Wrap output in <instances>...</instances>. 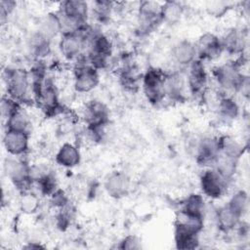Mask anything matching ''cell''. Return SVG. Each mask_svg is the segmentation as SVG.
Returning a JSON list of instances; mask_svg holds the SVG:
<instances>
[{"instance_id": "obj_1", "label": "cell", "mask_w": 250, "mask_h": 250, "mask_svg": "<svg viewBox=\"0 0 250 250\" xmlns=\"http://www.w3.org/2000/svg\"><path fill=\"white\" fill-rule=\"evenodd\" d=\"M4 79L7 85V95L19 103L25 101L29 86H31L28 73L21 68H8Z\"/></svg>"}, {"instance_id": "obj_2", "label": "cell", "mask_w": 250, "mask_h": 250, "mask_svg": "<svg viewBox=\"0 0 250 250\" xmlns=\"http://www.w3.org/2000/svg\"><path fill=\"white\" fill-rule=\"evenodd\" d=\"M214 75L221 87L227 90H239L245 77L236 63L228 62L214 69Z\"/></svg>"}, {"instance_id": "obj_3", "label": "cell", "mask_w": 250, "mask_h": 250, "mask_svg": "<svg viewBox=\"0 0 250 250\" xmlns=\"http://www.w3.org/2000/svg\"><path fill=\"white\" fill-rule=\"evenodd\" d=\"M4 170L7 177L14 183L15 186L23 189L29 183V166L21 159L9 157L4 162Z\"/></svg>"}, {"instance_id": "obj_4", "label": "cell", "mask_w": 250, "mask_h": 250, "mask_svg": "<svg viewBox=\"0 0 250 250\" xmlns=\"http://www.w3.org/2000/svg\"><path fill=\"white\" fill-rule=\"evenodd\" d=\"M99 84L97 68L90 63H80L75 69L74 89L78 93H89Z\"/></svg>"}, {"instance_id": "obj_5", "label": "cell", "mask_w": 250, "mask_h": 250, "mask_svg": "<svg viewBox=\"0 0 250 250\" xmlns=\"http://www.w3.org/2000/svg\"><path fill=\"white\" fill-rule=\"evenodd\" d=\"M165 74L156 68H150L144 76L145 94L150 103H158L164 98L163 82Z\"/></svg>"}, {"instance_id": "obj_6", "label": "cell", "mask_w": 250, "mask_h": 250, "mask_svg": "<svg viewBox=\"0 0 250 250\" xmlns=\"http://www.w3.org/2000/svg\"><path fill=\"white\" fill-rule=\"evenodd\" d=\"M227 181L215 170L208 169L200 178V186L203 193L211 198H219L225 191Z\"/></svg>"}, {"instance_id": "obj_7", "label": "cell", "mask_w": 250, "mask_h": 250, "mask_svg": "<svg viewBox=\"0 0 250 250\" xmlns=\"http://www.w3.org/2000/svg\"><path fill=\"white\" fill-rule=\"evenodd\" d=\"M3 144L7 152L11 155H22L28 148V133L17 130H6Z\"/></svg>"}, {"instance_id": "obj_8", "label": "cell", "mask_w": 250, "mask_h": 250, "mask_svg": "<svg viewBox=\"0 0 250 250\" xmlns=\"http://www.w3.org/2000/svg\"><path fill=\"white\" fill-rule=\"evenodd\" d=\"M195 47L196 53L199 55L200 59L203 60H214L218 58L224 50L221 40L212 33L203 34Z\"/></svg>"}, {"instance_id": "obj_9", "label": "cell", "mask_w": 250, "mask_h": 250, "mask_svg": "<svg viewBox=\"0 0 250 250\" xmlns=\"http://www.w3.org/2000/svg\"><path fill=\"white\" fill-rule=\"evenodd\" d=\"M188 84L192 95H200L207 85V73L201 61H193L189 64Z\"/></svg>"}, {"instance_id": "obj_10", "label": "cell", "mask_w": 250, "mask_h": 250, "mask_svg": "<svg viewBox=\"0 0 250 250\" xmlns=\"http://www.w3.org/2000/svg\"><path fill=\"white\" fill-rule=\"evenodd\" d=\"M220 154L218 140L214 138H204L197 146V162L201 165L208 166L215 164Z\"/></svg>"}, {"instance_id": "obj_11", "label": "cell", "mask_w": 250, "mask_h": 250, "mask_svg": "<svg viewBox=\"0 0 250 250\" xmlns=\"http://www.w3.org/2000/svg\"><path fill=\"white\" fill-rule=\"evenodd\" d=\"M104 187L110 196L120 198L128 193L130 188V179L123 172H114L108 176Z\"/></svg>"}, {"instance_id": "obj_12", "label": "cell", "mask_w": 250, "mask_h": 250, "mask_svg": "<svg viewBox=\"0 0 250 250\" xmlns=\"http://www.w3.org/2000/svg\"><path fill=\"white\" fill-rule=\"evenodd\" d=\"M84 117L89 126H104L107 122V107L100 101H91L84 108Z\"/></svg>"}, {"instance_id": "obj_13", "label": "cell", "mask_w": 250, "mask_h": 250, "mask_svg": "<svg viewBox=\"0 0 250 250\" xmlns=\"http://www.w3.org/2000/svg\"><path fill=\"white\" fill-rule=\"evenodd\" d=\"M161 5L156 2H143L140 5L139 16L144 27H151L162 20Z\"/></svg>"}, {"instance_id": "obj_14", "label": "cell", "mask_w": 250, "mask_h": 250, "mask_svg": "<svg viewBox=\"0 0 250 250\" xmlns=\"http://www.w3.org/2000/svg\"><path fill=\"white\" fill-rule=\"evenodd\" d=\"M196 47L189 41L183 40L178 42L172 49V59L175 62L186 65L195 61Z\"/></svg>"}, {"instance_id": "obj_15", "label": "cell", "mask_w": 250, "mask_h": 250, "mask_svg": "<svg viewBox=\"0 0 250 250\" xmlns=\"http://www.w3.org/2000/svg\"><path fill=\"white\" fill-rule=\"evenodd\" d=\"M56 162L61 166L72 168L80 162L79 150L74 145L65 143L58 150L56 154Z\"/></svg>"}, {"instance_id": "obj_16", "label": "cell", "mask_w": 250, "mask_h": 250, "mask_svg": "<svg viewBox=\"0 0 250 250\" xmlns=\"http://www.w3.org/2000/svg\"><path fill=\"white\" fill-rule=\"evenodd\" d=\"M62 31V29L61 18L57 14L49 13L39 22L38 33H40L48 40L56 37Z\"/></svg>"}, {"instance_id": "obj_17", "label": "cell", "mask_w": 250, "mask_h": 250, "mask_svg": "<svg viewBox=\"0 0 250 250\" xmlns=\"http://www.w3.org/2000/svg\"><path fill=\"white\" fill-rule=\"evenodd\" d=\"M220 154L237 160L242 153V146L229 136H224L218 140Z\"/></svg>"}, {"instance_id": "obj_18", "label": "cell", "mask_w": 250, "mask_h": 250, "mask_svg": "<svg viewBox=\"0 0 250 250\" xmlns=\"http://www.w3.org/2000/svg\"><path fill=\"white\" fill-rule=\"evenodd\" d=\"M221 42L223 49H226L229 53H238L241 52L244 47V36L239 30L231 29Z\"/></svg>"}, {"instance_id": "obj_19", "label": "cell", "mask_w": 250, "mask_h": 250, "mask_svg": "<svg viewBox=\"0 0 250 250\" xmlns=\"http://www.w3.org/2000/svg\"><path fill=\"white\" fill-rule=\"evenodd\" d=\"M240 217L236 215L228 205L222 207L217 213V222L221 229L228 231L237 226Z\"/></svg>"}, {"instance_id": "obj_20", "label": "cell", "mask_w": 250, "mask_h": 250, "mask_svg": "<svg viewBox=\"0 0 250 250\" xmlns=\"http://www.w3.org/2000/svg\"><path fill=\"white\" fill-rule=\"evenodd\" d=\"M184 213L195 216H202L204 211V200L200 194H190L188 195L183 203V208L181 210Z\"/></svg>"}, {"instance_id": "obj_21", "label": "cell", "mask_w": 250, "mask_h": 250, "mask_svg": "<svg viewBox=\"0 0 250 250\" xmlns=\"http://www.w3.org/2000/svg\"><path fill=\"white\" fill-rule=\"evenodd\" d=\"M219 114L224 119H233L238 114V105L231 98L224 97L219 101L218 104Z\"/></svg>"}, {"instance_id": "obj_22", "label": "cell", "mask_w": 250, "mask_h": 250, "mask_svg": "<svg viewBox=\"0 0 250 250\" xmlns=\"http://www.w3.org/2000/svg\"><path fill=\"white\" fill-rule=\"evenodd\" d=\"M29 125V120L27 114L22 108L19 109L14 115H12L6 121L7 130H17L27 132V127Z\"/></svg>"}, {"instance_id": "obj_23", "label": "cell", "mask_w": 250, "mask_h": 250, "mask_svg": "<svg viewBox=\"0 0 250 250\" xmlns=\"http://www.w3.org/2000/svg\"><path fill=\"white\" fill-rule=\"evenodd\" d=\"M161 8L162 20L168 22L178 21L183 12V7L177 2H166L163 5H161Z\"/></svg>"}, {"instance_id": "obj_24", "label": "cell", "mask_w": 250, "mask_h": 250, "mask_svg": "<svg viewBox=\"0 0 250 250\" xmlns=\"http://www.w3.org/2000/svg\"><path fill=\"white\" fill-rule=\"evenodd\" d=\"M228 206L239 217H241L245 211L247 210L248 206V197L247 194L240 190L233 194V196L230 198V200L228 203Z\"/></svg>"}, {"instance_id": "obj_25", "label": "cell", "mask_w": 250, "mask_h": 250, "mask_svg": "<svg viewBox=\"0 0 250 250\" xmlns=\"http://www.w3.org/2000/svg\"><path fill=\"white\" fill-rule=\"evenodd\" d=\"M41 193L51 195L57 190L56 177L51 172H46L38 181H36Z\"/></svg>"}, {"instance_id": "obj_26", "label": "cell", "mask_w": 250, "mask_h": 250, "mask_svg": "<svg viewBox=\"0 0 250 250\" xmlns=\"http://www.w3.org/2000/svg\"><path fill=\"white\" fill-rule=\"evenodd\" d=\"M20 103L13 98L9 97L8 95L6 97H3L1 100V116L3 120L7 121L12 115H14L19 109H21Z\"/></svg>"}, {"instance_id": "obj_27", "label": "cell", "mask_w": 250, "mask_h": 250, "mask_svg": "<svg viewBox=\"0 0 250 250\" xmlns=\"http://www.w3.org/2000/svg\"><path fill=\"white\" fill-rule=\"evenodd\" d=\"M20 205H21V209L22 210V212L31 214L37 210V208L39 206V200L36 195H34L32 193L24 192L21 195Z\"/></svg>"}, {"instance_id": "obj_28", "label": "cell", "mask_w": 250, "mask_h": 250, "mask_svg": "<svg viewBox=\"0 0 250 250\" xmlns=\"http://www.w3.org/2000/svg\"><path fill=\"white\" fill-rule=\"evenodd\" d=\"M111 3L105 1H99L94 3V12L97 15V18L100 20H104L110 15Z\"/></svg>"}, {"instance_id": "obj_29", "label": "cell", "mask_w": 250, "mask_h": 250, "mask_svg": "<svg viewBox=\"0 0 250 250\" xmlns=\"http://www.w3.org/2000/svg\"><path fill=\"white\" fill-rule=\"evenodd\" d=\"M51 203L54 207L57 208H64L67 206V202H68V198L65 194V192L62 189H57L54 193H52L51 195Z\"/></svg>"}, {"instance_id": "obj_30", "label": "cell", "mask_w": 250, "mask_h": 250, "mask_svg": "<svg viewBox=\"0 0 250 250\" xmlns=\"http://www.w3.org/2000/svg\"><path fill=\"white\" fill-rule=\"evenodd\" d=\"M15 6H16V3L13 2V1H1L0 2V8H1L2 18L8 16L13 11Z\"/></svg>"}, {"instance_id": "obj_31", "label": "cell", "mask_w": 250, "mask_h": 250, "mask_svg": "<svg viewBox=\"0 0 250 250\" xmlns=\"http://www.w3.org/2000/svg\"><path fill=\"white\" fill-rule=\"evenodd\" d=\"M122 247L132 249V248H139V245H138V241L135 237L129 236L123 241V246Z\"/></svg>"}]
</instances>
